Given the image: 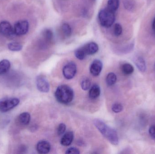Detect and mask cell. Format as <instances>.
Listing matches in <instances>:
<instances>
[{
	"instance_id": "6da1fadb",
	"label": "cell",
	"mask_w": 155,
	"mask_h": 154,
	"mask_svg": "<svg viewBox=\"0 0 155 154\" xmlns=\"http://www.w3.org/2000/svg\"><path fill=\"white\" fill-rule=\"evenodd\" d=\"M93 122L98 131L111 144L114 145L118 144L119 138L117 133L114 129L108 126L100 119H95Z\"/></svg>"
},
{
	"instance_id": "7a4b0ae2",
	"label": "cell",
	"mask_w": 155,
	"mask_h": 154,
	"mask_svg": "<svg viewBox=\"0 0 155 154\" xmlns=\"http://www.w3.org/2000/svg\"><path fill=\"white\" fill-rule=\"evenodd\" d=\"M55 97L59 103L68 104L73 100L74 92L69 86L66 85H61L55 91Z\"/></svg>"
},
{
	"instance_id": "3957f363",
	"label": "cell",
	"mask_w": 155,
	"mask_h": 154,
	"mask_svg": "<svg viewBox=\"0 0 155 154\" xmlns=\"http://www.w3.org/2000/svg\"><path fill=\"white\" fill-rule=\"evenodd\" d=\"M98 18L100 24L105 28L111 27L115 20V13L111 11L107 8L99 11Z\"/></svg>"
},
{
	"instance_id": "277c9868",
	"label": "cell",
	"mask_w": 155,
	"mask_h": 154,
	"mask_svg": "<svg viewBox=\"0 0 155 154\" xmlns=\"http://www.w3.org/2000/svg\"><path fill=\"white\" fill-rule=\"evenodd\" d=\"M20 100L16 98H4L0 99V111L5 113L17 106Z\"/></svg>"
},
{
	"instance_id": "5b68a950",
	"label": "cell",
	"mask_w": 155,
	"mask_h": 154,
	"mask_svg": "<svg viewBox=\"0 0 155 154\" xmlns=\"http://www.w3.org/2000/svg\"><path fill=\"white\" fill-rule=\"evenodd\" d=\"M77 72V66L74 62L71 61L64 66L63 73L65 78L71 80L74 77Z\"/></svg>"
},
{
	"instance_id": "8992f818",
	"label": "cell",
	"mask_w": 155,
	"mask_h": 154,
	"mask_svg": "<svg viewBox=\"0 0 155 154\" xmlns=\"http://www.w3.org/2000/svg\"><path fill=\"white\" fill-rule=\"evenodd\" d=\"M29 23L27 20H20L15 24L14 32L15 35H23L26 34L29 30Z\"/></svg>"
},
{
	"instance_id": "52a82bcc",
	"label": "cell",
	"mask_w": 155,
	"mask_h": 154,
	"mask_svg": "<svg viewBox=\"0 0 155 154\" xmlns=\"http://www.w3.org/2000/svg\"><path fill=\"white\" fill-rule=\"evenodd\" d=\"M36 86L41 92L47 93L50 90V86L47 79L43 75H39L36 78Z\"/></svg>"
},
{
	"instance_id": "ba28073f",
	"label": "cell",
	"mask_w": 155,
	"mask_h": 154,
	"mask_svg": "<svg viewBox=\"0 0 155 154\" xmlns=\"http://www.w3.org/2000/svg\"><path fill=\"white\" fill-rule=\"evenodd\" d=\"M0 33L6 37H11L14 34V30L10 23L7 21L0 23Z\"/></svg>"
},
{
	"instance_id": "9c48e42d",
	"label": "cell",
	"mask_w": 155,
	"mask_h": 154,
	"mask_svg": "<svg viewBox=\"0 0 155 154\" xmlns=\"http://www.w3.org/2000/svg\"><path fill=\"white\" fill-rule=\"evenodd\" d=\"M103 69V63L98 59L94 60L90 68V72L94 77L99 76Z\"/></svg>"
},
{
	"instance_id": "30bf717a",
	"label": "cell",
	"mask_w": 155,
	"mask_h": 154,
	"mask_svg": "<svg viewBox=\"0 0 155 154\" xmlns=\"http://www.w3.org/2000/svg\"><path fill=\"white\" fill-rule=\"evenodd\" d=\"M85 55H91L95 54L98 51V45L94 42H91L87 43L81 47Z\"/></svg>"
},
{
	"instance_id": "8fae6325",
	"label": "cell",
	"mask_w": 155,
	"mask_h": 154,
	"mask_svg": "<svg viewBox=\"0 0 155 154\" xmlns=\"http://www.w3.org/2000/svg\"><path fill=\"white\" fill-rule=\"evenodd\" d=\"M51 149V146L50 143L44 140L38 142L36 145V150L40 154L48 153L50 152Z\"/></svg>"
},
{
	"instance_id": "7c38bea8",
	"label": "cell",
	"mask_w": 155,
	"mask_h": 154,
	"mask_svg": "<svg viewBox=\"0 0 155 154\" xmlns=\"http://www.w3.org/2000/svg\"><path fill=\"white\" fill-rule=\"evenodd\" d=\"M74 138V133L69 131L65 133L62 137L61 140V144L64 146H69L71 144Z\"/></svg>"
},
{
	"instance_id": "4fadbf2b",
	"label": "cell",
	"mask_w": 155,
	"mask_h": 154,
	"mask_svg": "<svg viewBox=\"0 0 155 154\" xmlns=\"http://www.w3.org/2000/svg\"><path fill=\"white\" fill-rule=\"evenodd\" d=\"M101 90L99 86L96 84L93 85L89 91V97L92 99H96L100 96Z\"/></svg>"
},
{
	"instance_id": "5bb4252c",
	"label": "cell",
	"mask_w": 155,
	"mask_h": 154,
	"mask_svg": "<svg viewBox=\"0 0 155 154\" xmlns=\"http://www.w3.org/2000/svg\"><path fill=\"white\" fill-rule=\"evenodd\" d=\"M31 115L27 112L21 113L18 117V121L22 125H27L31 121Z\"/></svg>"
},
{
	"instance_id": "9a60e30c",
	"label": "cell",
	"mask_w": 155,
	"mask_h": 154,
	"mask_svg": "<svg viewBox=\"0 0 155 154\" xmlns=\"http://www.w3.org/2000/svg\"><path fill=\"white\" fill-rule=\"evenodd\" d=\"M135 63L137 68L141 72H145L146 71L147 67L145 61L142 57H138L136 59Z\"/></svg>"
},
{
	"instance_id": "2e32d148",
	"label": "cell",
	"mask_w": 155,
	"mask_h": 154,
	"mask_svg": "<svg viewBox=\"0 0 155 154\" xmlns=\"http://www.w3.org/2000/svg\"><path fill=\"white\" fill-rule=\"evenodd\" d=\"M11 68V63L8 60L4 59L0 61V75L8 72Z\"/></svg>"
},
{
	"instance_id": "e0dca14e",
	"label": "cell",
	"mask_w": 155,
	"mask_h": 154,
	"mask_svg": "<svg viewBox=\"0 0 155 154\" xmlns=\"http://www.w3.org/2000/svg\"><path fill=\"white\" fill-rule=\"evenodd\" d=\"M119 4V0H108L107 8L111 11L115 13L118 9Z\"/></svg>"
},
{
	"instance_id": "ac0fdd59",
	"label": "cell",
	"mask_w": 155,
	"mask_h": 154,
	"mask_svg": "<svg viewBox=\"0 0 155 154\" xmlns=\"http://www.w3.org/2000/svg\"><path fill=\"white\" fill-rule=\"evenodd\" d=\"M122 71L123 73L125 75H130L134 72V67L129 63H125L122 65Z\"/></svg>"
},
{
	"instance_id": "d6986e66",
	"label": "cell",
	"mask_w": 155,
	"mask_h": 154,
	"mask_svg": "<svg viewBox=\"0 0 155 154\" xmlns=\"http://www.w3.org/2000/svg\"><path fill=\"white\" fill-rule=\"evenodd\" d=\"M117 80V78L116 74L113 72H110L107 76L106 82L108 86H112L115 84Z\"/></svg>"
},
{
	"instance_id": "ffe728a7",
	"label": "cell",
	"mask_w": 155,
	"mask_h": 154,
	"mask_svg": "<svg viewBox=\"0 0 155 154\" xmlns=\"http://www.w3.org/2000/svg\"><path fill=\"white\" fill-rule=\"evenodd\" d=\"M22 45L16 42H11L8 45V49L12 51H19L22 49Z\"/></svg>"
},
{
	"instance_id": "44dd1931",
	"label": "cell",
	"mask_w": 155,
	"mask_h": 154,
	"mask_svg": "<svg viewBox=\"0 0 155 154\" xmlns=\"http://www.w3.org/2000/svg\"><path fill=\"white\" fill-rule=\"evenodd\" d=\"M91 80L88 78L84 77L82 79L81 81V86L83 90H88L91 87Z\"/></svg>"
},
{
	"instance_id": "7402d4cb",
	"label": "cell",
	"mask_w": 155,
	"mask_h": 154,
	"mask_svg": "<svg viewBox=\"0 0 155 154\" xmlns=\"http://www.w3.org/2000/svg\"><path fill=\"white\" fill-rule=\"evenodd\" d=\"M62 30L65 37H69L72 33V29L71 26L68 24L64 23L62 26Z\"/></svg>"
},
{
	"instance_id": "603a6c76",
	"label": "cell",
	"mask_w": 155,
	"mask_h": 154,
	"mask_svg": "<svg viewBox=\"0 0 155 154\" xmlns=\"http://www.w3.org/2000/svg\"><path fill=\"white\" fill-rule=\"evenodd\" d=\"M123 32V29L121 24L118 23L115 24L114 27V33L115 36L118 37L122 34Z\"/></svg>"
},
{
	"instance_id": "cb8c5ba5",
	"label": "cell",
	"mask_w": 155,
	"mask_h": 154,
	"mask_svg": "<svg viewBox=\"0 0 155 154\" xmlns=\"http://www.w3.org/2000/svg\"><path fill=\"white\" fill-rule=\"evenodd\" d=\"M124 5L127 10L132 11L134 8L135 3L134 0H124Z\"/></svg>"
},
{
	"instance_id": "d4e9b609",
	"label": "cell",
	"mask_w": 155,
	"mask_h": 154,
	"mask_svg": "<svg viewBox=\"0 0 155 154\" xmlns=\"http://www.w3.org/2000/svg\"><path fill=\"white\" fill-rule=\"evenodd\" d=\"M75 56L78 59L82 60L85 58L86 55L85 54L82 48H80L75 51Z\"/></svg>"
},
{
	"instance_id": "484cf974",
	"label": "cell",
	"mask_w": 155,
	"mask_h": 154,
	"mask_svg": "<svg viewBox=\"0 0 155 154\" xmlns=\"http://www.w3.org/2000/svg\"><path fill=\"white\" fill-rule=\"evenodd\" d=\"M124 109L123 106L120 103H115L113 105L112 109L113 112L115 113H120L122 112Z\"/></svg>"
},
{
	"instance_id": "4316f807",
	"label": "cell",
	"mask_w": 155,
	"mask_h": 154,
	"mask_svg": "<svg viewBox=\"0 0 155 154\" xmlns=\"http://www.w3.org/2000/svg\"><path fill=\"white\" fill-rule=\"evenodd\" d=\"M66 126L63 123L60 124L57 127V133L59 136H61L64 134L66 131Z\"/></svg>"
},
{
	"instance_id": "83f0119b",
	"label": "cell",
	"mask_w": 155,
	"mask_h": 154,
	"mask_svg": "<svg viewBox=\"0 0 155 154\" xmlns=\"http://www.w3.org/2000/svg\"><path fill=\"white\" fill-rule=\"evenodd\" d=\"M44 37L48 41L51 40L53 38V33L51 30L47 29L45 30L43 33Z\"/></svg>"
},
{
	"instance_id": "f1b7e54d",
	"label": "cell",
	"mask_w": 155,
	"mask_h": 154,
	"mask_svg": "<svg viewBox=\"0 0 155 154\" xmlns=\"http://www.w3.org/2000/svg\"><path fill=\"white\" fill-rule=\"evenodd\" d=\"M65 153L67 154H79L80 152L79 150L75 147H71L67 149Z\"/></svg>"
},
{
	"instance_id": "f546056e",
	"label": "cell",
	"mask_w": 155,
	"mask_h": 154,
	"mask_svg": "<svg viewBox=\"0 0 155 154\" xmlns=\"http://www.w3.org/2000/svg\"><path fill=\"white\" fill-rule=\"evenodd\" d=\"M149 133L151 137L155 139V124L151 126L149 129Z\"/></svg>"
},
{
	"instance_id": "4dcf8cb0",
	"label": "cell",
	"mask_w": 155,
	"mask_h": 154,
	"mask_svg": "<svg viewBox=\"0 0 155 154\" xmlns=\"http://www.w3.org/2000/svg\"><path fill=\"white\" fill-rule=\"evenodd\" d=\"M152 27H153V31L154 33H155V17L153 21Z\"/></svg>"
},
{
	"instance_id": "1f68e13d",
	"label": "cell",
	"mask_w": 155,
	"mask_h": 154,
	"mask_svg": "<svg viewBox=\"0 0 155 154\" xmlns=\"http://www.w3.org/2000/svg\"><path fill=\"white\" fill-rule=\"evenodd\" d=\"M154 68H155V65H154Z\"/></svg>"
}]
</instances>
